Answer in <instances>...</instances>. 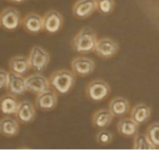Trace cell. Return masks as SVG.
Masks as SVG:
<instances>
[{
  "label": "cell",
  "mask_w": 159,
  "mask_h": 150,
  "mask_svg": "<svg viewBox=\"0 0 159 150\" xmlns=\"http://www.w3.org/2000/svg\"><path fill=\"white\" fill-rule=\"evenodd\" d=\"M76 75L71 70L62 68L52 73L50 76L51 88L58 95H66L75 87Z\"/></svg>",
  "instance_id": "1"
},
{
  "label": "cell",
  "mask_w": 159,
  "mask_h": 150,
  "mask_svg": "<svg viewBox=\"0 0 159 150\" xmlns=\"http://www.w3.org/2000/svg\"><path fill=\"white\" fill-rule=\"evenodd\" d=\"M97 40V35L94 30L89 26H85L73 37L71 41V46L75 52L86 54L94 51Z\"/></svg>",
  "instance_id": "2"
},
{
  "label": "cell",
  "mask_w": 159,
  "mask_h": 150,
  "mask_svg": "<svg viewBox=\"0 0 159 150\" xmlns=\"http://www.w3.org/2000/svg\"><path fill=\"white\" fill-rule=\"evenodd\" d=\"M85 93L89 101L96 103L102 102L110 95L111 87L104 79H96L89 82L85 87Z\"/></svg>",
  "instance_id": "3"
},
{
  "label": "cell",
  "mask_w": 159,
  "mask_h": 150,
  "mask_svg": "<svg viewBox=\"0 0 159 150\" xmlns=\"http://www.w3.org/2000/svg\"><path fill=\"white\" fill-rule=\"evenodd\" d=\"M30 68L36 73H43L51 61L49 53L40 46H34L28 55Z\"/></svg>",
  "instance_id": "4"
},
{
  "label": "cell",
  "mask_w": 159,
  "mask_h": 150,
  "mask_svg": "<svg viewBox=\"0 0 159 150\" xmlns=\"http://www.w3.org/2000/svg\"><path fill=\"white\" fill-rule=\"evenodd\" d=\"M22 18L20 11L9 6L0 12V25L3 30L9 32L15 31L21 26Z\"/></svg>",
  "instance_id": "5"
},
{
  "label": "cell",
  "mask_w": 159,
  "mask_h": 150,
  "mask_svg": "<svg viewBox=\"0 0 159 150\" xmlns=\"http://www.w3.org/2000/svg\"><path fill=\"white\" fill-rule=\"evenodd\" d=\"M120 49L119 44L109 37L98 39L93 52L104 59H111L118 53Z\"/></svg>",
  "instance_id": "6"
},
{
  "label": "cell",
  "mask_w": 159,
  "mask_h": 150,
  "mask_svg": "<svg viewBox=\"0 0 159 150\" xmlns=\"http://www.w3.org/2000/svg\"><path fill=\"white\" fill-rule=\"evenodd\" d=\"M43 31L48 34H55L63 28L64 17L55 9L48 10L43 16Z\"/></svg>",
  "instance_id": "7"
},
{
  "label": "cell",
  "mask_w": 159,
  "mask_h": 150,
  "mask_svg": "<svg viewBox=\"0 0 159 150\" xmlns=\"http://www.w3.org/2000/svg\"><path fill=\"white\" fill-rule=\"evenodd\" d=\"M71 71L78 76L85 77L91 75L96 68V63L91 58L78 56L72 59L71 63Z\"/></svg>",
  "instance_id": "8"
},
{
  "label": "cell",
  "mask_w": 159,
  "mask_h": 150,
  "mask_svg": "<svg viewBox=\"0 0 159 150\" xmlns=\"http://www.w3.org/2000/svg\"><path fill=\"white\" fill-rule=\"evenodd\" d=\"M26 90L33 94L37 95L51 89L49 79L40 73L31 74L26 78Z\"/></svg>",
  "instance_id": "9"
},
{
  "label": "cell",
  "mask_w": 159,
  "mask_h": 150,
  "mask_svg": "<svg viewBox=\"0 0 159 150\" xmlns=\"http://www.w3.org/2000/svg\"><path fill=\"white\" fill-rule=\"evenodd\" d=\"M57 93L53 90H48L37 95L35 106L37 109L43 112L54 110L57 105Z\"/></svg>",
  "instance_id": "10"
},
{
  "label": "cell",
  "mask_w": 159,
  "mask_h": 150,
  "mask_svg": "<svg viewBox=\"0 0 159 150\" xmlns=\"http://www.w3.org/2000/svg\"><path fill=\"white\" fill-rule=\"evenodd\" d=\"M97 10L96 0H77L72 6V14L78 20H85Z\"/></svg>",
  "instance_id": "11"
},
{
  "label": "cell",
  "mask_w": 159,
  "mask_h": 150,
  "mask_svg": "<svg viewBox=\"0 0 159 150\" xmlns=\"http://www.w3.org/2000/svg\"><path fill=\"white\" fill-rule=\"evenodd\" d=\"M36 114V106L30 101L25 100L20 101L14 115L20 124H27L35 120Z\"/></svg>",
  "instance_id": "12"
},
{
  "label": "cell",
  "mask_w": 159,
  "mask_h": 150,
  "mask_svg": "<svg viewBox=\"0 0 159 150\" xmlns=\"http://www.w3.org/2000/svg\"><path fill=\"white\" fill-rule=\"evenodd\" d=\"M21 26L28 34H38L43 31V17L37 12H29L22 18Z\"/></svg>",
  "instance_id": "13"
},
{
  "label": "cell",
  "mask_w": 159,
  "mask_h": 150,
  "mask_svg": "<svg viewBox=\"0 0 159 150\" xmlns=\"http://www.w3.org/2000/svg\"><path fill=\"white\" fill-rule=\"evenodd\" d=\"M6 90L7 93H11L14 96H22L27 91L26 78L22 75L16 74L10 72Z\"/></svg>",
  "instance_id": "14"
},
{
  "label": "cell",
  "mask_w": 159,
  "mask_h": 150,
  "mask_svg": "<svg viewBox=\"0 0 159 150\" xmlns=\"http://www.w3.org/2000/svg\"><path fill=\"white\" fill-rule=\"evenodd\" d=\"M20 124L16 118L5 115L0 119V135L6 138H13L20 133Z\"/></svg>",
  "instance_id": "15"
},
{
  "label": "cell",
  "mask_w": 159,
  "mask_h": 150,
  "mask_svg": "<svg viewBox=\"0 0 159 150\" xmlns=\"http://www.w3.org/2000/svg\"><path fill=\"white\" fill-rule=\"evenodd\" d=\"M109 110L115 118H124L130 110V104L123 96H116L109 103Z\"/></svg>",
  "instance_id": "16"
},
{
  "label": "cell",
  "mask_w": 159,
  "mask_h": 150,
  "mask_svg": "<svg viewBox=\"0 0 159 150\" xmlns=\"http://www.w3.org/2000/svg\"><path fill=\"white\" fill-rule=\"evenodd\" d=\"M113 115L109 109H99L96 110L92 116V124L98 130L110 127L113 120Z\"/></svg>",
  "instance_id": "17"
},
{
  "label": "cell",
  "mask_w": 159,
  "mask_h": 150,
  "mask_svg": "<svg viewBox=\"0 0 159 150\" xmlns=\"http://www.w3.org/2000/svg\"><path fill=\"white\" fill-rule=\"evenodd\" d=\"M139 124L131 118H122L117 123L116 129L120 135L125 138H134L139 130Z\"/></svg>",
  "instance_id": "18"
},
{
  "label": "cell",
  "mask_w": 159,
  "mask_h": 150,
  "mask_svg": "<svg viewBox=\"0 0 159 150\" xmlns=\"http://www.w3.org/2000/svg\"><path fill=\"white\" fill-rule=\"evenodd\" d=\"M9 68L11 73L24 76L31 69L28 57L24 55L13 56L9 61Z\"/></svg>",
  "instance_id": "19"
},
{
  "label": "cell",
  "mask_w": 159,
  "mask_h": 150,
  "mask_svg": "<svg viewBox=\"0 0 159 150\" xmlns=\"http://www.w3.org/2000/svg\"><path fill=\"white\" fill-rule=\"evenodd\" d=\"M152 116V109L147 104L139 103L130 110V118L139 125L145 124Z\"/></svg>",
  "instance_id": "20"
},
{
  "label": "cell",
  "mask_w": 159,
  "mask_h": 150,
  "mask_svg": "<svg viewBox=\"0 0 159 150\" xmlns=\"http://www.w3.org/2000/svg\"><path fill=\"white\" fill-rule=\"evenodd\" d=\"M19 102L16 96L6 93L0 96V113L4 115H14L18 107Z\"/></svg>",
  "instance_id": "21"
},
{
  "label": "cell",
  "mask_w": 159,
  "mask_h": 150,
  "mask_svg": "<svg viewBox=\"0 0 159 150\" xmlns=\"http://www.w3.org/2000/svg\"><path fill=\"white\" fill-rule=\"evenodd\" d=\"M134 149H155L146 134L138 133L134 137Z\"/></svg>",
  "instance_id": "22"
},
{
  "label": "cell",
  "mask_w": 159,
  "mask_h": 150,
  "mask_svg": "<svg viewBox=\"0 0 159 150\" xmlns=\"http://www.w3.org/2000/svg\"><path fill=\"white\" fill-rule=\"evenodd\" d=\"M146 135L155 149H159V122L151 124L148 127Z\"/></svg>",
  "instance_id": "23"
},
{
  "label": "cell",
  "mask_w": 159,
  "mask_h": 150,
  "mask_svg": "<svg viewBox=\"0 0 159 150\" xmlns=\"http://www.w3.org/2000/svg\"><path fill=\"white\" fill-rule=\"evenodd\" d=\"M97 11L102 15H110L115 8L114 0H96Z\"/></svg>",
  "instance_id": "24"
},
{
  "label": "cell",
  "mask_w": 159,
  "mask_h": 150,
  "mask_svg": "<svg viewBox=\"0 0 159 150\" xmlns=\"http://www.w3.org/2000/svg\"><path fill=\"white\" fill-rule=\"evenodd\" d=\"M96 142L101 146H108L111 144L113 139V135L110 131H107L106 129H101L98 132L96 135Z\"/></svg>",
  "instance_id": "25"
},
{
  "label": "cell",
  "mask_w": 159,
  "mask_h": 150,
  "mask_svg": "<svg viewBox=\"0 0 159 150\" xmlns=\"http://www.w3.org/2000/svg\"><path fill=\"white\" fill-rule=\"evenodd\" d=\"M9 73L6 70L0 68V90L6 88L8 79H9Z\"/></svg>",
  "instance_id": "26"
},
{
  "label": "cell",
  "mask_w": 159,
  "mask_h": 150,
  "mask_svg": "<svg viewBox=\"0 0 159 150\" xmlns=\"http://www.w3.org/2000/svg\"><path fill=\"white\" fill-rule=\"evenodd\" d=\"M6 1L13 3V4H22V3H24L26 0H6Z\"/></svg>",
  "instance_id": "27"
},
{
  "label": "cell",
  "mask_w": 159,
  "mask_h": 150,
  "mask_svg": "<svg viewBox=\"0 0 159 150\" xmlns=\"http://www.w3.org/2000/svg\"><path fill=\"white\" fill-rule=\"evenodd\" d=\"M0 27H1V25H0Z\"/></svg>",
  "instance_id": "28"
}]
</instances>
